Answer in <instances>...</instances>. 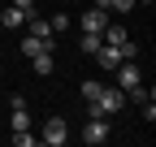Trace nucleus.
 <instances>
[{"instance_id":"7ed1b4c3","label":"nucleus","mask_w":156,"mask_h":147,"mask_svg":"<svg viewBox=\"0 0 156 147\" xmlns=\"http://www.w3.org/2000/svg\"><path fill=\"white\" fill-rule=\"evenodd\" d=\"M65 138H69V125H65L61 117H48V121H44V143H48V147H61Z\"/></svg>"},{"instance_id":"6e6552de","label":"nucleus","mask_w":156,"mask_h":147,"mask_svg":"<svg viewBox=\"0 0 156 147\" xmlns=\"http://www.w3.org/2000/svg\"><path fill=\"white\" fill-rule=\"evenodd\" d=\"M52 43H56V39H39V35H26V39H22V52H26V56H39V52H52Z\"/></svg>"},{"instance_id":"4468645a","label":"nucleus","mask_w":156,"mask_h":147,"mask_svg":"<svg viewBox=\"0 0 156 147\" xmlns=\"http://www.w3.org/2000/svg\"><path fill=\"white\" fill-rule=\"evenodd\" d=\"M48 26H52V35H56V30H69V17H65V13H56Z\"/></svg>"},{"instance_id":"f03ea898","label":"nucleus","mask_w":156,"mask_h":147,"mask_svg":"<svg viewBox=\"0 0 156 147\" xmlns=\"http://www.w3.org/2000/svg\"><path fill=\"white\" fill-rule=\"evenodd\" d=\"M117 87H122L126 95H130L134 87H143V74H139V65H130V61H122V65H117Z\"/></svg>"},{"instance_id":"423d86ee","label":"nucleus","mask_w":156,"mask_h":147,"mask_svg":"<svg viewBox=\"0 0 156 147\" xmlns=\"http://www.w3.org/2000/svg\"><path fill=\"white\" fill-rule=\"evenodd\" d=\"M0 22H5V30H22V26H26V9L5 5V17H0Z\"/></svg>"},{"instance_id":"f8f14e48","label":"nucleus","mask_w":156,"mask_h":147,"mask_svg":"<svg viewBox=\"0 0 156 147\" xmlns=\"http://www.w3.org/2000/svg\"><path fill=\"white\" fill-rule=\"evenodd\" d=\"M100 43H104V35H95V30H87V35H83V43H78V48H83L87 56H95V48H100Z\"/></svg>"},{"instance_id":"39448f33","label":"nucleus","mask_w":156,"mask_h":147,"mask_svg":"<svg viewBox=\"0 0 156 147\" xmlns=\"http://www.w3.org/2000/svg\"><path fill=\"white\" fill-rule=\"evenodd\" d=\"M95 65H100V69H117V65H122V52H117L113 43H100V48H95Z\"/></svg>"},{"instance_id":"1a4fd4ad","label":"nucleus","mask_w":156,"mask_h":147,"mask_svg":"<svg viewBox=\"0 0 156 147\" xmlns=\"http://www.w3.org/2000/svg\"><path fill=\"white\" fill-rule=\"evenodd\" d=\"M139 0H95V9H104V13H130Z\"/></svg>"},{"instance_id":"9b49d317","label":"nucleus","mask_w":156,"mask_h":147,"mask_svg":"<svg viewBox=\"0 0 156 147\" xmlns=\"http://www.w3.org/2000/svg\"><path fill=\"white\" fill-rule=\"evenodd\" d=\"M30 69L39 74V78H48V74L56 69V65H52V52H39V56H30Z\"/></svg>"},{"instance_id":"9d476101","label":"nucleus","mask_w":156,"mask_h":147,"mask_svg":"<svg viewBox=\"0 0 156 147\" xmlns=\"http://www.w3.org/2000/svg\"><path fill=\"white\" fill-rule=\"evenodd\" d=\"M9 130L17 134V130H30V117H26V104L22 108H9Z\"/></svg>"},{"instance_id":"ddd939ff","label":"nucleus","mask_w":156,"mask_h":147,"mask_svg":"<svg viewBox=\"0 0 156 147\" xmlns=\"http://www.w3.org/2000/svg\"><path fill=\"white\" fill-rule=\"evenodd\" d=\"M13 143H17V147H35V143H39V138H35V134H30V130H17V134H13Z\"/></svg>"},{"instance_id":"f257e3e1","label":"nucleus","mask_w":156,"mask_h":147,"mask_svg":"<svg viewBox=\"0 0 156 147\" xmlns=\"http://www.w3.org/2000/svg\"><path fill=\"white\" fill-rule=\"evenodd\" d=\"M122 104H126V91L122 87H100L91 95V117H113Z\"/></svg>"},{"instance_id":"2eb2a0df","label":"nucleus","mask_w":156,"mask_h":147,"mask_svg":"<svg viewBox=\"0 0 156 147\" xmlns=\"http://www.w3.org/2000/svg\"><path fill=\"white\" fill-rule=\"evenodd\" d=\"M9 5H17V9H35V0H9Z\"/></svg>"},{"instance_id":"dca6fc26","label":"nucleus","mask_w":156,"mask_h":147,"mask_svg":"<svg viewBox=\"0 0 156 147\" xmlns=\"http://www.w3.org/2000/svg\"><path fill=\"white\" fill-rule=\"evenodd\" d=\"M143 5H152V0H143Z\"/></svg>"},{"instance_id":"0eeeda50","label":"nucleus","mask_w":156,"mask_h":147,"mask_svg":"<svg viewBox=\"0 0 156 147\" xmlns=\"http://www.w3.org/2000/svg\"><path fill=\"white\" fill-rule=\"evenodd\" d=\"M104 26H108V13L104 9H87L83 13V30H95V35H100Z\"/></svg>"},{"instance_id":"20e7f679","label":"nucleus","mask_w":156,"mask_h":147,"mask_svg":"<svg viewBox=\"0 0 156 147\" xmlns=\"http://www.w3.org/2000/svg\"><path fill=\"white\" fill-rule=\"evenodd\" d=\"M108 138V117H91L87 125H83V143H91V147H100Z\"/></svg>"}]
</instances>
